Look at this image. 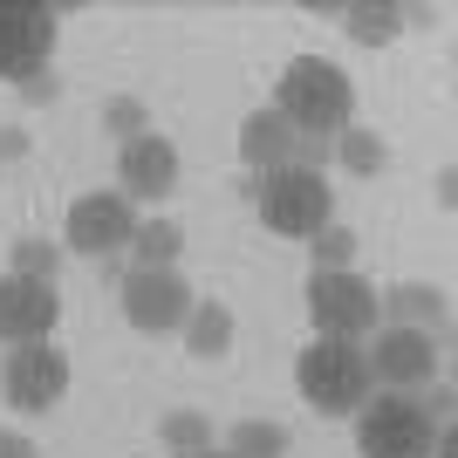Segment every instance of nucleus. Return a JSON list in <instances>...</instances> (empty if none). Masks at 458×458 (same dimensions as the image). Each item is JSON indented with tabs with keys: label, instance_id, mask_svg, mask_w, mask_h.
Segmentation results:
<instances>
[{
	"label": "nucleus",
	"instance_id": "obj_17",
	"mask_svg": "<svg viewBox=\"0 0 458 458\" xmlns=\"http://www.w3.org/2000/svg\"><path fill=\"white\" fill-rule=\"evenodd\" d=\"M343 21H349V41H363V48H390L411 14L390 7V0H356V7H343Z\"/></svg>",
	"mask_w": 458,
	"mask_h": 458
},
{
	"label": "nucleus",
	"instance_id": "obj_1",
	"mask_svg": "<svg viewBox=\"0 0 458 458\" xmlns=\"http://www.w3.org/2000/svg\"><path fill=\"white\" fill-rule=\"evenodd\" d=\"M274 110L294 137H343L356 123V82L328 55H294L274 82Z\"/></svg>",
	"mask_w": 458,
	"mask_h": 458
},
{
	"label": "nucleus",
	"instance_id": "obj_10",
	"mask_svg": "<svg viewBox=\"0 0 458 458\" xmlns=\"http://www.w3.org/2000/svg\"><path fill=\"white\" fill-rule=\"evenodd\" d=\"M48 55H55V7H14V0H0V82L55 69Z\"/></svg>",
	"mask_w": 458,
	"mask_h": 458
},
{
	"label": "nucleus",
	"instance_id": "obj_14",
	"mask_svg": "<svg viewBox=\"0 0 458 458\" xmlns=\"http://www.w3.org/2000/svg\"><path fill=\"white\" fill-rule=\"evenodd\" d=\"M377 308H383V322H397V328H424V335H438V343H445V322H452V308H445V287H424V281H397V287H383Z\"/></svg>",
	"mask_w": 458,
	"mask_h": 458
},
{
	"label": "nucleus",
	"instance_id": "obj_30",
	"mask_svg": "<svg viewBox=\"0 0 458 458\" xmlns=\"http://www.w3.org/2000/svg\"><path fill=\"white\" fill-rule=\"evenodd\" d=\"M199 458H233V452H226V445H212V452H199Z\"/></svg>",
	"mask_w": 458,
	"mask_h": 458
},
{
	"label": "nucleus",
	"instance_id": "obj_21",
	"mask_svg": "<svg viewBox=\"0 0 458 458\" xmlns=\"http://www.w3.org/2000/svg\"><path fill=\"white\" fill-rule=\"evenodd\" d=\"M356 247H363V240H356L349 226H322L315 240H308V253H315V274H349V267H356Z\"/></svg>",
	"mask_w": 458,
	"mask_h": 458
},
{
	"label": "nucleus",
	"instance_id": "obj_20",
	"mask_svg": "<svg viewBox=\"0 0 458 458\" xmlns=\"http://www.w3.org/2000/svg\"><path fill=\"white\" fill-rule=\"evenodd\" d=\"M335 165H343L349 178H377L383 165H390V144H383L377 131H356V123H349V131L335 137Z\"/></svg>",
	"mask_w": 458,
	"mask_h": 458
},
{
	"label": "nucleus",
	"instance_id": "obj_19",
	"mask_svg": "<svg viewBox=\"0 0 458 458\" xmlns=\"http://www.w3.org/2000/svg\"><path fill=\"white\" fill-rule=\"evenodd\" d=\"M233 458H287L294 452V431L274 418H247V424H233V438H226Z\"/></svg>",
	"mask_w": 458,
	"mask_h": 458
},
{
	"label": "nucleus",
	"instance_id": "obj_28",
	"mask_svg": "<svg viewBox=\"0 0 458 458\" xmlns=\"http://www.w3.org/2000/svg\"><path fill=\"white\" fill-rule=\"evenodd\" d=\"M14 157H28V131L7 123V131H0V165H14Z\"/></svg>",
	"mask_w": 458,
	"mask_h": 458
},
{
	"label": "nucleus",
	"instance_id": "obj_4",
	"mask_svg": "<svg viewBox=\"0 0 458 458\" xmlns=\"http://www.w3.org/2000/svg\"><path fill=\"white\" fill-rule=\"evenodd\" d=\"M438 424L411 390H369L356 411V458H431Z\"/></svg>",
	"mask_w": 458,
	"mask_h": 458
},
{
	"label": "nucleus",
	"instance_id": "obj_12",
	"mask_svg": "<svg viewBox=\"0 0 458 458\" xmlns=\"http://www.w3.org/2000/svg\"><path fill=\"white\" fill-rule=\"evenodd\" d=\"M178 185V144L172 137H157V131H144V137H131L123 151H116V191L123 199H165V191Z\"/></svg>",
	"mask_w": 458,
	"mask_h": 458
},
{
	"label": "nucleus",
	"instance_id": "obj_5",
	"mask_svg": "<svg viewBox=\"0 0 458 458\" xmlns=\"http://www.w3.org/2000/svg\"><path fill=\"white\" fill-rule=\"evenodd\" d=\"M301 301H308V322H315V343H369L383 328L377 287L356 267L349 274H308Z\"/></svg>",
	"mask_w": 458,
	"mask_h": 458
},
{
	"label": "nucleus",
	"instance_id": "obj_22",
	"mask_svg": "<svg viewBox=\"0 0 458 458\" xmlns=\"http://www.w3.org/2000/svg\"><path fill=\"white\" fill-rule=\"evenodd\" d=\"M103 131H110L116 144H131V137L157 131V123H151V110H144L137 96H110V103H103Z\"/></svg>",
	"mask_w": 458,
	"mask_h": 458
},
{
	"label": "nucleus",
	"instance_id": "obj_26",
	"mask_svg": "<svg viewBox=\"0 0 458 458\" xmlns=\"http://www.w3.org/2000/svg\"><path fill=\"white\" fill-rule=\"evenodd\" d=\"M14 89H21V103H55V96H62V76H55V69H35V76H21Z\"/></svg>",
	"mask_w": 458,
	"mask_h": 458
},
{
	"label": "nucleus",
	"instance_id": "obj_29",
	"mask_svg": "<svg viewBox=\"0 0 458 458\" xmlns=\"http://www.w3.org/2000/svg\"><path fill=\"white\" fill-rule=\"evenodd\" d=\"M438 206H458V172H452V165L438 172Z\"/></svg>",
	"mask_w": 458,
	"mask_h": 458
},
{
	"label": "nucleus",
	"instance_id": "obj_7",
	"mask_svg": "<svg viewBox=\"0 0 458 458\" xmlns=\"http://www.w3.org/2000/svg\"><path fill=\"white\" fill-rule=\"evenodd\" d=\"M116 301H123V322H131L137 335H178L199 294L185 287L178 267H131L123 287H116Z\"/></svg>",
	"mask_w": 458,
	"mask_h": 458
},
{
	"label": "nucleus",
	"instance_id": "obj_3",
	"mask_svg": "<svg viewBox=\"0 0 458 458\" xmlns=\"http://www.w3.org/2000/svg\"><path fill=\"white\" fill-rule=\"evenodd\" d=\"M253 212L281 240H315L322 226H335V191H328V178L301 172V165H281V172L253 178Z\"/></svg>",
	"mask_w": 458,
	"mask_h": 458
},
{
	"label": "nucleus",
	"instance_id": "obj_24",
	"mask_svg": "<svg viewBox=\"0 0 458 458\" xmlns=\"http://www.w3.org/2000/svg\"><path fill=\"white\" fill-rule=\"evenodd\" d=\"M287 165L328 178V165H335V137H294V157H287Z\"/></svg>",
	"mask_w": 458,
	"mask_h": 458
},
{
	"label": "nucleus",
	"instance_id": "obj_18",
	"mask_svg": "<svg viewBox=\"0 0 458 458\" xmlns=\"http://www.w3.org/2000/svg\"><path fill=\"white\" fill-rule=\"evenodd\" d=\"M157 445H165L172 458L212 452V418L206 411H165V418H157Z\"/></svg>",
	"mask_w": 458,
	"mask_h": 458
},
{
	"label": "nucleus",
	"instance_id": "obj_16",
	"mask_svg": "<svg viewBox=\"0 0 458 458\" xmlns=\"http://www.w3.org/2000/svg\"><path fill=\"white\" fill-rule=\"evenodd\" d=\"M131 267H178V253H185V226L178 219H137L131 233Z\"/></svg>",
	"mask_w": 458,
	"mask_h": 458
},
{
	"label": "nucleus",
	"instance_id": "obj_9",
	"mask_svg": "<svg viewBox=\"0 0 458 458\" xmlns=\"http://www.w3.org/2000/svg\"><path fill=\"white\" fill-rule=\"evenodd\" d=\"M137 233V206L123 191H82L69 206V226H62V253H82V260H116Z\"/></svg>",
	"mask_w": 458,
	"mask_h": 458
},
{
	"label": "nucleus",
	"instance_id": "obj_15",
	"mask_svg": "<svg viewBox=\"0 0 458 458\" xmlns=\"http://www.w3.org/2000/svg\"><path fill=\"white\" fill-rule=\"evenodd\" d=\"M185 349L199 356V363H219L233 349V335H240V322H233V308L226 301H191V315H185Z\"/></svg>",
	"mask_w": 458,
	"mask_h": 458
},
{
	"label": "nucleus",
	"instance_id": "obj_27",
	"mask_svg": "<svg viewBox=\"0 0 458 458\" xmlns=\"http://www.w3.org/2000/svg\"><path fill=\"white\" fill-rule=\"evenodd\" d=\"M0 458H41V445L28 431H0Z\"/></svg>",
	"mask_w": 458,
	"mask_h": 458
},
{
	"label": "nucleus",
	"instance_id": "obj_6",
	"mask_svg": "<svg viewBox=\"0 0 458 458\" xmlns=\"http://www.w3.org/2000/svg\"><path fill=\"white\" fill-rule=\"evenodd\" d=\"M69 383H76V369H69V349H55V343H21L0 356V397H7V411L48 418L69 397Z\"/></svg>",
	"mask_w": 458,
	"mask_h": 458
},
{
	"label": "nucleus",
	"instance_id": "obj_13",
	"mask_svg": "<svg viewBox=\"0 0 458 458\" xmlns=\"http://www.w3.org/2000/svg\"><path fill=\"white\" fill-rule=\"evenodd\" d=\"M287 157H294V131L281 123V110H274V103H260V110L240 116V165H247V178L281 172Z\"/></svg>",
	"mask_w": 458,
	"mask_h": 458
},
{
	"label": "nucleus",
	"instance_id": "obj_11",
	"mask_svg": "<svg viewBox=\"0 0 458 458\" xmlns=\"http://www.w3.org/2000/svg\"><path fill=\"white\" fill-rule=\"evenodd\" d=\"M55 322H62L55 281L0 274V343H7V349H21V343H55Z\"/></svg>",
	"mask_w": 458,
	"mask_h": 458
},
{
	"label": "nucleus",
	"instance_id": "obj_2",
	"mask_svg": "<svg viewBox=\"0 0 458 458\" xmlns=\"http://www.w3.org/2000/svg\"><path fill=\"white\" fill-rule=\"evenodd\" d=\"M294 390H301V403H315L322 418H356L363 397L377 390L363 343H308L301 356H294Z\"/></svg>",
	"mask_w": 458,
	"mask_h": 458
},
{
	"label": "nucleus",
	"instance_id": "obj_23",
	"mask_svg": "<svg viewBox=\"0 0 458 458\" xmlns=\"http://www.w3.org/2000/svg\"><path fill=\"white\" fill-rule=\"evenodd\" d=\"M62 260H69V253L48 247V240H35V233H28V240H14V274H28V281H55Z\"/></svg>",
	"mask_w": 458,
	"mask_h": 458
},
{
	"label": "nucleus",
	"instance_id": "obj_25",
	"mask_svg": "<svg viewBox=\"0 0 458 458\" xmlns=\"http://www.w3.org/2000/svg\"><path fill=\"white\" fill-rule=\"evenodd\" d=\"M424 390H431V397H418V403H424V418H431V424L445 431V424H452V411H458V390H452V377L424 383Z\"/></svg>",
	"mask_w": 458,
	"mask_h": 458
},
{
	"label": "nucleus",
	"instance_id": "obj_8",
	"mask_svg": "<svg viewBox=\"0 0 458 458\" xmlns=\"http://www.w3.org/2000/svg\"><path fill=\"white\" fill-rule=\"evenodd\" d=\"M369 356V377H377V390H411L418 397L424 383H438L445 363H438V335H424V328H397L383 322L377 335L363 343Z\"/></svg>",
	"mask_w": 458,
	"mask_h": 458
}]
</instances>
